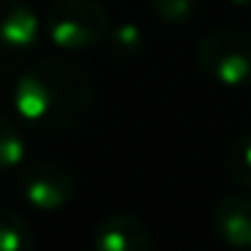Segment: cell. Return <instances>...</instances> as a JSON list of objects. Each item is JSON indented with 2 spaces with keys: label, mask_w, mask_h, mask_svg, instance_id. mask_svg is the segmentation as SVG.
Listing matches in <instances>:
<instances>
[{
  "label": "cell",
  "mask_w": 251,
  "mask_h": 251,
  "mask_svg": "<svg viewBox=\"0 0 251 251\" xmlns=\"http://www.w3.org/2000/svg\"><path fill=\"white\" fill-rule=\"evenodd\" d=\"M224 173L232 184L251 189V132L229 143L224 154Z\"/></svg>",
  "instance_id": "cell-9"
},
{
  "label": "cell",
  "mask_w": 251,
  "mask_h": 251,
  "mask_svg": "<svg viewBox=\"0 0 251 251\" xmlns=\"http://www.w3.org/2000/svg\"><path fill=\"white\" fill-rule=\"evenodd\" d=\"M95 251H151V235L132 213H108L95 229Z\"/></svg>",
  "instance_id": "cell-6"
},
{
  "label": "cell",
  "mask_w": 251,
  "mask_h": 251,
  "mask_svg": "<svg viewBox=\"0 0 251 251\" xmlns=\"http://www.w3.org/2000/svg\"><path fill=\"white\" fill-rule=\"evenodd\" d=\"M195 62L211 81L222 87L251 84V33L222 27L208 33L195 49Z\"/></svg>",
  "instance_id": "cell-3"
},
{
  "label": "cell",
  "mask_w": 251,
  "mask_h": 251,
  "mask_svg": "<svg viewBox=\"0 0 251 251\" xmlns=\"http://www.w3.org/2000/svg\"><path fill=\"white\" fill-rule=\"evenodd\" d=\"M25 151H27V146H25L19 127L8 116L0 114V173L19 168L25 159Z\"/></svg>",
  "instance_id": "cell-10"
},
{
  "label": "cell",
  "mask_w": 251,
  "mask_h": 251,
  "mask_svg": "<svg viewBox=\"0 0 251 251\" xmlns=\"http://www.w3.org/2000/svg\"><path fill=\"white\" fill-rule=\"evenodd\" d=\"M11 105L38 132H71L92 108V84L78 65L62 57H44L14 81Z\"/></svg>",
  "instance_id": "cell-1"
},
{
  "label": "cell",
  "mask_w": 251,
  "mask_h": 251,
  "mask_svg": "<svg viewBox=\"0 0 251 251\" xmlns=\"http://www.w3.org/2000/svg\"><path fill=\"white\" fill-rule=\"evenodd\" d=\"M154 14L159 22L170 25V27H181V25L192 22L197 14V0H151Z\"/></svg>",
  "instance_id": "cell-12"
},
{
  "label": "cell",
  "mask_w": 251,
  "mask_h": 251,
  "mask_svg": "<svg viewBox=\"0 0 251 251\" xmlns=\"http://www.w3.org/2000/svg\"><path fill=\"white\" fill-rule=\"evenodd\" d=\"M232 6H238V8H246V11H251V0H229Z\"/></svg>",
  "instance_id": "cell-13"
},
{
  "label": "cell",
  "mask_w": 251,
  "mask_h": 251,
  "mask_svg": "<svg viewBox=\"0 0 251 251\" xmlns=\"http://www.w3.org/2000/svg\"><path fill=\"white\" fill-rule=\"evenodd\" d=\"M105 41H108L111 54L119 57V60H135L143 49V33L135 22H122L111 27Z\"/></svg>",
  "instance_id": "cell-11"
},
{
  "label": "cell",
  "mask_w": 251,
  "mask_h": 251,
  "mask_svg": "<svg viewBox=\"0 0 251 251\" xmlns=\"http://www.w3.org/2000/svg\"><path fill=\"white\" fill-rule=\"evenodd\" d=\"M213 227L224 243L251 249V195L222 197L213 208Z\"/></svg>",
  "instance_id": "cell-7"
},
{
  "label": "cell",
  "mask_w": 251,
  "mask_h": 251,
  "mask_svg": "<svg viewBox=\"0 0 251 251\" xmlns=\"http://www.w3.org/2000/svg\"><path fill=\"white\" fill-rule=\"evenodd\" d=\"M38 33V17L25 0H0V76L27 65Z\"/></svg>",
  "instance_id": "cell-4"
},
{
  "label": "cell",
  "mask_w": 251,
  "mask_h": 251,
  "mask_svg": "<svg viewBox=\"0 0 251 251\" xmlns=\"http://www.w3.org/2000/svg\"><path fill=\"white\" fill-rule=\"evenodd\" d=\"M19 192L33 208L51 213L71 202L76 192V178L65 165L54 159H38L19 173Z\"/></svg>",
  "instance_id": "cell-5"
},
{
  "label": "cell",
  "mask_w": 251,
  "mask_h": 251,
  "mask_svg": "<svg viewBox=\"0 0 251 251\" xmlns=\"http://www.w3.org/2000/svg\"><path fill=\"white\" fill-rule=\"evenodd\" d=\"M111 19L98 0H54L46 17L49 41L60 51H87L105 41Z\"/></svg>",
  "instance_id": "cell-2"
},
{
  "label": "cell",
  "mask_w": 251,
  "mask_h": 251,
  "mask_svg": "<svg viewBox=\"0 0 251 251\" xmlns=\"http://www.w3.org/2000/svg\"><path fill=\"white\" fill-rule=\"evenodd\" d=\"M35 238L30 224L11 208L0 205V251H33Z\"/></svg>",
  "instance_id": "cell-8"
}]
</instances>
